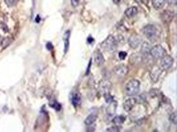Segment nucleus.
I'll list each match as a JSON object with an SVG mask.
<instances>
[{"label": "nucleus", "instance_id": "10", "mask_svg": "<svg viewBox=\"0 0 177 132\" xmlns=\"http://www.w3.org/2000/svg\"><path fill=\"white\" fill-rule=\"evenodd\" d=\"M136 102H137V101H136V99L134 98H130L126 100L124 102V105H123V107H124V110L128 112H130L134 108Z\"/></svg>", "mask_w": 177, "mask_h": 132}, {"label": "nucleus", "instance_id": "13", "mask_svg": "<svg viewBox=\"0 0 177 132\" xmlns=\"http://www.w3.org/2000/svg\"><path fill=\"white\" fill-rule=\"evenodd\" d=\"M94 62L95 64L98 66L102 65L104 64V62H105V59H104L102 52H96V54L94 55Z\"/></svg>", "mask_w": 177, "mask_h": 132}, {"label": "nucleus", "instance_id": "19", "mask_svg": "<svg viewBox=\"0 0 177 132\" xmlns=\"http://www.w3.org/2000/svg\"><path fill=\"white\" fill-rule=\"evenodd\" d=\"M125 120V117L124 116H117L113 119V122L116 125H122Z\"/></svg>", "mask_w": 177, "mask_h": 132}, {"label": "nucleus", "instance_id": "9", "mask_svg": "<svg viewBox=\"0 0 177 132\" xmlns=\"http://www.w3.org/2000/svg\"><path fill=\"white\" fill-rule=\"evenodd\" d=\"M162 73V70L159 67H154L150 73V78L154 83H157Z\"/></svg>", "mask_w": 177, "mask_h": 132}, {"label": "nucleus", "instance_id": "16", "mask_svg": "<svg viewBox=\"0 0 177 132\" xmlns=\"http://www.w3.org/2000/svg\"><path fill=\"white\" fill-rule=\"evenodd\" d=\"M165 0H153L152 4L154 9H160L165 6Z\"/></svg>", "mask_w": 177, "mask_h": 132}, {"label": "nucleus", "instance_id": "17", "mask_svg": "<svg viewBox=\"0 0 177 132\" xmlns=\"http://www.w3.org/2000/svg\"><path fill=\"white\" fill-rule=\"evenodd\" d=\"M163 20L166 22V23H168V22L171 21L173 18V13L169 11H165L163 13Z\"/></svg>", "mask_w": 177, "mask_h": 132}, {"label": "nucleus", "instance_id": "18", "mask_svg": "<svg viewBox=\"0 0 177 132\" xmlns=\"http://www.w3.org/2000/svg\"><path fill=\"white\" fill-rule=\"evenodd\" d=\"M130 61L132 64H139L141 61H143V58H142V56L140 54H132L131 58H130Z\"/></svg>", "mask_w": 177, "mask_h": 132}, {"label": "nucleus", "instance_id": "15", "mask_svg": "<svg viewBox=\"0 0 177 132\" xmlns=\"http://www.w3.org/2000/svg\"><path fill=\"white\" fill-rule=\"evenodd\" d=\"M97 120V116L95 114H90L89 116H88L84 120V124L86 125H91L93 124H94V122L96 121Z\"/></svg>", "mask_w": 177, "mask_h": 132}, {"label": "nucleus", "instance_id": "23", "mask_svg": "<svg viewBox=\"0 0 177 132\" xmlns=\"http://www.w3.org/2000/svg\"><path fill=\"white\" fill-rule=\"evenodd\" d=\"M50 106H52L54 109L56 110H60L61 109V105H60L58 102L56 101H53V102L50 104Z\"/></svg>", "mask_w": 177, "mask_h": 132}, {"label": "nucleus", "instance_id": "6", "mask_svg": "<svg viewBox=\"0 0 177 132\" xmlns=\"http://www.w3.org/2000/svg\"><path fill=\"white\" fill-rule=\"evenodd\" d=\"M113 71L118 77H123L129 73V68L127 65L124 64H119L115 66L113 69Z\"/></svg>", "mask_w": 177, "mask_h": 132}, {"label": "nucleus", "instance_id": "30", "mask_svg": "<svg viewBox=\"0 0 177 132\" xmlns=\"http://www.w3.org/2000/svg\"><path fill=\"white\" fill-rule=\"evenodd\" d=\"M46 48L48 49L49 50H52V49H53V46L52 45V44H51V43H50V42L47 43V44H46Z\"/></svg>", "mask_w": 177, "mask_h": 132}, {"label": "nucleus", "instance_id": "28", "mask_svg": "<svg viewBox=\"0 0 177 132\" xmlns=\"http://www.w3.org/2000/svg\"><path fill=\"white\" fill-rule=\"evenodd\" d=\"M70 2H71V5H72V7H76L79 5L80 0H70Z\"/></svg>", "mask_w": 177, "mask_h": 132}, {"label": "nucleus", "instance_id": "29", "mask_svg": "<svg viewBox=\"0 0 177 132\" xmlns=\"http://www.w3.org/2000/svg\"><path fill=\"white\" fill-rule=\"evenodd\" d=\"M165 1H166L170 5H175L176 4L177 0H165Z\"/></svg>", "mask_w": 177, "mask_h": 132}, {"label": "nucleus", "instance_id": "27", "mask_svg": "<svg viewBox=\"0 0 177 132\" xmlns=\"http://www.w3.org/2000/svg\"><path fill=\"white\" fill-rule=\"evenodd\" d=\"M126 56H127V53L125 52H120L119 53V58L120 59H122V60H124V59H125Z\"/></svg>", "mask_w": 177, "mask_h": 132}, {"label": "nucleus", "instance_id": "21", "mask_svg": "<svg viewBox=\"0 0 177 132\" xmlns=\"http://www.w3.org/2000/svg\"><path fill=\"white\" fill-rule=\"evenodd\" d=\"M151 46L147 42H143V44L141 46V52L144 54H147L148 53L150 52Z\"/></svg>", "mask_w": 177, "mask_h": 132}, {"label": "nucleus", "instance_id": "12", "mask_svg": "<svg viewBox=\"0 0 177 132\" xmlns=\"http://www.w3.org/2000/svg\"><path fill=\"white\" fill-rule=\"evenodd\" d=\"M71 102L74 107H77L81 103V95L78 92H74L72 93Z\"/></svg>", "mask_w": 177, "mask_h": 132}, {"label": "nucleus", "instance_id": "26", "mask_svg": "<svg viewBox=\"0 0 177 132\" xmlns=\"http://www.w3.org/2000/svg\"><path fill=\"white\" fill-rule=\"evenodd\" d=\"M104 96H105V99H106V102L107 103H109L110 102H112V100H113V96H112L111 95H110V94L108 93V94H106V95H104Z\"/></svg>", "mask_w": 177, "mask_h": 132}, {"label": "nucleus", "instance_id": "14", "mask_svg": "<svg viewBox=\"0 0 177 132\" xmlns=\"http://www.w3.org/2000/svg\"><path fill=\"white\" fill-rule=\"evenodd\" d=\"M137 8L136 7H131L126 9L125 11V16L128 18H131L134 17L137 13Z\"/></svg>", "mask_w": 177, "mask_h": 132}, {"label": "nucleus", "instance_id": "8", "mask_svg": "<svg viewBox=\"0 0 177 132\" xmlns=\"http://www.w3.org/2000/svg\"><path fill=\"white\" fill-rule=\"evenodd\" d=\"M141 42V38L137 35V34H134L130 36L129 39L128 43L129 45L132 48H137V47L140 45Z\"/></svg>", "mask_w": 177, "mask_h": 132}, {"label": "nucleus", "instance_id": "25", "mask_svg": "<svg viewBox=\"0 0 177 132\" xmlns=\"http://www.w3.org/2000/svg\"><path fill=\"white\" fill-rule=\"evenodd\" d=\"M106 131H110V132L119 131V128L118 126V125H115V126H112V127H110L109 128H107Z\"/></svg>", "mask_w": 177, "mask_h": 132}, {"label": "nucleus", "instance_id": "2", "mask_svg": "<svg viewBox=\"0 0 177 132\" xmlns=\"http://www.w3.org/2000/svg\"><path fill=\"white\" fill-rule=\"evenodd\" d=\"M140 83L137 79H131L125 85V91L128 96H134L140 90Z\"/></svg>", "mask_w": 177, "mask_h": 132}, {"label": "nucleus", "instance_id": "1", "mask_svg": "<svg viewBox=\"0 0 177 132\" xmlns=\"http://www.w3.org/2000/svg\"><path fill=\"white\" fill-rule=\"evenodd\" d=\"M118 46V41L113 35H110L101 44L102 48L106 52H111L114 50Z\"/></svg>", "mask_w": 177, "mask_h": 132}, {"label": "nucleus", "instance_id": "32", "mask_svg": "<svg viewBox=\"0 0 177 132\" xmlns=\"http://www.w3.org/2000/svg\"><path fill=\"white\" fill-rule=\"evenodd\" d=\"M113 1L114 3H116V4H118V3H119V0H113Z\"/></svg>", "mask_w": 177, "mask_h": 132}, {"label": "nucleus", "instance_id": "11", "mask_svg": "<svg viewBox=\"0 0 177 132\" xmlns=\"http://www.w3.org/2000/svg\"><path fill=\"white\" fill-rule=\"evenodd\" d=\"M117 102L114 100H112V102H109V105L107 106V107L106 108V114L107 116H109L111 117V116H113L116 114V109H117Z\"/></svg>", "mask_w": 177, "mask_h": 132}, {"label": "nucleus", "instance_id": "22", "mask_svg": "<svg viewBox=\"0 0 177 132\" xmlns=\"http://www.w3.org/2000/svg\"><path fill=\"white\" fill-rule=\"evenodd\" d=\"M19 1H20V0H5V2L8 7H12L17 5Z\"/></svg>", "mask_w": 177, "mask_h": 132}, {"label": "nucleus", "instance_id": "31", "mask_svg": "<svg viewBox=\"0 0 177 132\" xmlns=\"http://www.w3.org/2000/svg\"><path fill=\"white\" fill-rule=\"evenodd\" d=\"M90 65H91V62H90V63H89V65H88V70H86V74H88V73H89V69L90 68Z\"/></svg>", "mask_w": 177, "mask_h": 132}, {"label": "nucleus", "instance_id": "24", "mask_svg": "<svg viewBox=\"0 0 177 132\" xmlns=\"http://www.w3.org/2000/svg\"><path fill=\"white\" fill-rule=\"evenodd\" d=\"M169 120L170 122H172L173 124H176L177 122V118H176V112H173L172 114H170L169 117Z\"/></svg>", "mask_w": 177, "mask_h": 132}, {"label": "nucleus", "instance_id": "20", "mask_svg": "<svg viewBox=\"0 0 177 132\" xmlns=\"http://www.w3.org/2000/svg\"><path fill=\"white\" fill-rule=\"evenodd\" d=\"M69 39H70V31L68 30L64 34V53L68 52L69 48Z\"/></svg>", "mask_w": 177, "mask_h": 132}, {"label": "nucleus", "instance_id": "4", "mask_svg": "<svg viewBox=\"0 0 177 132\" xmlns=\"http://www.w3.org/2000/svg\"><path fill=\"white\" fill-rule=\"evenodd\" d=\"M112 84L110 81L107 79H103L100 81L98 85V90L101 95H105L110 93L112 89Z\"/></svg>", "mask_w": 177, "mask_h": 132}, {"label": "nucleus", "instance_id": "7", "mask_svg": "<svg viewBox=\"0 0 177 132\" xmlns=\"http://www.w3.org/2000/svg\"><path fill=\"white\" fill-rule=\"evenodd\" d=\"M174 63V59L170 56L165 55L161 58L160 65L163 70H168L172 67Z\"/></svg>", "mask_w": 177, "mask_h": 132}, {"label": "nucleus", "instance_id": "3", "mask_svg": "<svg viewBox=\"0 0 177 132\" xmlns=\"http://www.w3.org/2000/svg\"><path fill=\"white\" fill-rule=\"evenodd\" d=\"M144 35L150 40H153L156 39L157 35V28L152 24H147L143 29Z\"/></svg>", "mask_w": 177, "mask_h": 132}, {"label": "nucleus", "instance_id": "5", "mask_svg": "<svg viewBox=\"0 0 177 132\" xmlns=\"http://www.w3.org/2000/svg\"><path fill=\"white\" fill-rule=\"evenodd\" d=\"M150 54L154 59H161L165 54V49L160 45H156L150 50Z\"/></svg>", "mask_w": 177, "mask_h": 132}]
</instances>
